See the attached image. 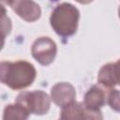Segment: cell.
Segmentation results:
<instances>
[{
	"mask_svg": "<svg viewBox=\"0 0 120 120\" xmlns=\"http://www.w3.org/2000/svg\"><path fill=\"white\" fill-rule=\"evenodd\" d=\"M32 56L42 66H48L53 62L57 47L55 42L49 37H40L37 38L31 47Z\"/></svg>",
	"mask_w": 120,
	"mask_h": 120,
	"instance_id": "4",
	"label": "cell"
},
{
	"mask_svg": "<svg viewBox=\"0 0 120 120\" xmlns=\"http://www.w3.org/2000/svg\"><path fill=\"white\" fill-rule=\"evenodd\" d=\"M80 12L70 3L58 4L51 13L50 23L54 32L63 38L73 36L78 28Z\"/></svg>",
	"mask_w": 120,
	"mask_h": 120,
	"instance_id": "2",
	"label": "cell"
},
{
	"mask_svg": "<svg viewBox=\"0 0 120 120\" xmlns=\"http://www.w3.org/2000/svg\"><path fill=\"white\" fill-rule=\"evenodd\" d=\"M108 104L113 111L120 112V90L112 89L108 95Z\"/></svg>",
	"mask_w": 120,
	"mask_h": 120,
	"instance_id": "11",
	"label": "cell"
},
{
	"mask_svg": "<svg viewBox=\"0 0 120 120\" xmlns=\"http://www.w3.org/2000/svg\"><path fill=\"white\" fill-rule=\"evenodd\" d=\"M0 69L1 82L13 90H22L30 86L37 76L35 67L25 60L2 61Z\"/></svg>",
	"mask_w": 120,
	"mask_h": 120,
	"instance_id": "1",
	"label": "cell"
},
{
	"mask_svg": "<svg viewBox=\"0 0 120 120\" xmlns=\"http://www.w3.org/2000/svg\"><path fill=\"white\" fill-rule=\"evenodd\" d=\"M59 120H86L83 103L73 101L62 108Z\"/></svg>",
	"mask_w": 120,
	"mask_h": 120,
	"instance_id": "8",
	"label": "cell"
},
{
	"mask_svg": "<svg viewBox=\"0 0 120 120\" xmlns=\"http://www.w3.org/2000/svg\"><path fill=\"white\" fill-rule=\"evenodd\" d=\"M85 119L86 120H103V115L100 110L89 109L85 107Z\"/></svg>",
	"mask_w": 120,
	"mask_h": 120,
	"instance_id": "12",
	"label": "cell"
},
{
	"mask_svg": "<svg viewBox=\"0 0 120 120\" xmlns=\"http://www.w3.org/2000/svg\"><path fill=\"white\" fill-rule=\"evenodd\" d=\"M98 82L103 88L107 89H112L116 85L113 63H108L99 69L98 75Z\"/></svg>",
	"mask_w": 120,
	"mask_h": 120,
	"instance_id": "10",
	"label": "cell"
},
{
	"mask_svg": "<svg viewBox=\"0 0 120 120\" xmlns=\"http://www.w3.org/2000/svg\"><path fill=\"white\" fill-rule=\"evenodd\" d=\"M30 112L21 104L15 102L4 109L3 120H27Z\"/></svg>",
	"mask_w": 120,
	"mask_h": 120,
	"instance_id": "9",
	"label": "cell"
},
{
	"mask_svg": "<svg viewBox=\"0 0 120 120\" xmlns=\"http://www.w3.org/2000/svg\"><path fill=\"white\" fill-rule=\"evenodd\" d=\"M113 70H114L116 84L120 85V59H118L115 63H113Z\"/></svg>",
	"mask_w": 120,
	"mask_h": 120,
	"instance_id": "13",
	"label": "cell"
},
{
	"mask_svg": "<svg viewBox=\"0 0 120 120\" xmlns=\"http://www.w3.org/2000/svg\"><path fill=\"white\" fill-rule=\"evenodd\" d=\"M75 98L76 90L69 82H58L51 89V99L61 108L75 101Z\"/></svg>",
	"mask_w": 120,
	"mask_h": 120,
	"instance_id": "6",
	"label": "cell"
},
{
	"mask_svg": "<svg viewBox=\"0 0 120 120\" xmlns=\"http://www.w3.org/2000/svg\"><path fill=\"white\" fill-rule=\"evenodd\" d=\"M8 5L11 7L12 10L22 20L32 22L39 19L41 10L40 7L34 1L30 0H14L8 1Z\"/></svg>",
	"mask_w": 120,
	"mask_h": 120,
	"instance_id": "5",
	"label": "cell"
},
{
	"mask_svg": "<svg viewBox=\"0 0 120 120\" xmlns=\"http://www.w3.org/2000/svg\"><path fill=\"white\" fill-rule=\"evenodd\" d=\"M118 15H119V18H120V6H119V8H118Z\"/></svg>",
	"mask_w": 120,
	"mask_h": 120,
	"instance_id": "14",
	"label": "cell"
},
{
	"mask_svg": "<svg viewBox=\"0 0 120 120\" xmlns=\"http://www.w3.org/2000/svg\"><path fill=\"white\" fill-rule=\"evenodd\" d=\"M16 102L22 105L30 113L42 115L49 112L51 98L41 90L24 91L18 95Z\"/></svg>",
	"mask_w": 120,
	"mask_h": 120,
	"instance_id": "3",
	"label": "cell"
},
{
	"mask_svg": "<svg viewBox=\"0 0 120 120\" xmlns=\"http://www.w3.org/2000/svg\"><path fill=\"white\" fill-rule=\"evenodd\" d=\"M106 102L105 90L98 85H93L84 95L83 105L89 109L99 110Z\"/></svg>",
	"mask_w": 120,
	"mask_h": 120,
	"instance_id": "7",
	"label": "cell"
}]
</instances>
